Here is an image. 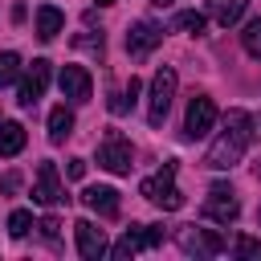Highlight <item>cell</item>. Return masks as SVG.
Listing matches in <instances>:
<instances>
[{"label":"cell","instance_id":"cell-1","mask_svg":"<svg viewBox=\"0 0 261 261\" xmlns=\"http://www.w3.org/2000/svg\"><path fill=\"white\" fill-rule=\"evenodd\" d=\"M253 135H257L253 118H249L245 110H228V126H224V130L216 135V143L208 147L204 167H212V171H228V167H237L241 155H245V147L253 143Z\"/></svg>","mask_w":261,"mask_h":261},{"label":"cell","instance_id":"cell-2","mask_svg":"<svg viewBox=\"0 0 261 261\" xmlns=\"http://www.w3.org/2000/svg\"><path fill=\"white\" fill-rule=\"evenodd\" d=\"M139 196L151 200L159 212H175V208L184 204V192L175 188V159H167L155 175H147V179L139 184Z\"/></svg>","mask_w":261,"mask_h":261},{"label":"cell","instance_id":"cell-3","mask_svg":"<svg viewBox=\"0 0 261 261\" xmlns=\"http://www.w3.org/2000/svg\"><path fill=\"white\" fill-rule=\"evenodd\" d=\"M175 86H179L175 69L171 65H159L155 77H151V98H147V122L151 126H163V118L171 110V98H175Z\"/></svg>","mask_w":261,"mask_h":261},{"label":"cell","instance_id":"cell-4","mask_svg":"<svg viewBox=\"0 0 261 261\" xmlns=\"http://www.w3.org/2000/svg\"><path fill=\"white\" fill-rule=\"evenodd\" d=\"M163 241V228L159 224H130L114 245H110V257L114 261H126V257H135L139 249H155Z\"/></svg>","mask_w":261,"mask_h":261},{"label":"cell","instance_id":"cell-5","mask_svg":"<svg viewBox=\"0 0 261 261\" xmlns=\"http://www.w3.org/2000/svg\"><path fill=\"white\" fill-rule=\"evenodd\" d=\"M135 147H130V139H122L118 130H110L106 139H102V147H98V163L106 167V171H114V175H126L135 163Z\"/></svg>","mask_w":261,"mask_h":261},{"label":"cell","instance_id":"cell-6","mask_svg":"<svg viewBox=\"0 0 261 261\" xmlns=\"http://www.w3.org/2000/svg\"><path fill=\"white\" fill-rule=\"evenodd\" d=\"M175 241H179L184 253H196V257H216V253L228 249L224 237H216L212 228H196V224H184V228L175 232Z\"/></svg>","mask_w":261,"mask_h":261},{"label":"cell","instance_id":"cell-7","mask_svg":"<svg viewBox=\"0 0 261 261\" xmlns=\"http://www.w3.org/2000/svg\"><path fill=\"white\" fill-rule=\"evenodd\" d=\"M204 216L216 220V224H232L241 216V200L232 196L228 184H212L208 188V200H204Z\"/></svg>","mask_w":261,"mask_h":261},{"label":"cell","instance_id":"cell-8","mask_svg":"<svg viewBox=\"0 0 261 261\" xmlns=\"http://www.w3.org/2000/svg\"><path fill=\"white\" fill-rule=\"evenodd\" d=\"M212 126H216V102L204 98V94L192 98V102H188V118H184V135H188V139H204Z\"/></svg>","mask_w":261,"mask_h":261},{"label":"cell","instance_id":"cell-9","mask_svg":"<svg viewBox=\"0 0 261 261\" xmlns=\"http://www.w3.org/2000/svg\"><path fill=\"white\" fill-rule=\"evenodd\" d=\"M45 86H49V61H45V57H37V61L24 69V77H20L16 102H20V106H37V98L45 94Z\"/></svg>","mask_w":261,"mask_h":261},{"label":"cell","instance_id":"cell-10","mask_svg":"<svg viewBox=\"0 0 261 261\" xmlns=\"http://www.w3.org/2000/svg\"><path fill=\"white\" fill-rule=\"evenodd\" d=\"M57 86H61V94L69 102H90V94H94V82H90V69L86 65H61Z\"/></svg>","mask_w":261,"mask_h":261},{"label":"cell","instance_id":"cell-11","mask_svg":"<svg viewBox=\"0 0 261 261\" xmlns=\"http://www.w3.org/2000/svg\"><path fill=\"white\" fill-rule=\"evenodd\" d=\"M159 41H163V29H159L155 20H135V24L126 29V53H130V57H147Z\"/></svg>","mask_w":261,"mask_h":261},{"label":"cell","instance_id":"cell-12","mask_svg":"<svg viewBox=\"0 0 261 261\" xmlns=\"http://www.w3.org/2000/svg\"><path fill=\"white\" fill-rule=\"evenodd\" d=\"M33 200H37V204H45V208L65 204V188H61V179H57V167H53V163H41V167H37Z\"/></svg>","mask_w":261,"mask_h":261},{"label":"cell","instance_id":"cell-13","mask_svg":"<svg viewBox=\"0 0 261 261\" xmlns=\"http://www.w3.org/2000/svg\"><path fill=\"white\" fill-rule=\"evenodd\" d=\"M73 237H77V253H82L86 261H98V257H106V253H110L106 232H102L94 220H77V224H73Z\"/></svg>","mask_w":261,"mask_h":261},{"label":"cell","instance_id":"cell-14","mask_svg":"<svg viewBox=\"0 0 261 261\" xmlns=\"http://www.w3.org/2000/svg\"><path fill=\"white\" fill-rule=\"evenodd\" d=\"M82 200H86V208H90V212H98V216H118V192H114V188H106V184L86 188V192H82Z\"/></svg>","mask_w":261,"mask_h":261},{"label":"cell","instance_id":"cell-15","mask_svg":"<svg viewBox=\"0 0 261 261\" xmlns=\"http://www.w3.org/2000/svg\"><path fill=\"white\" fill-rule=\"evenodd\" d=\"M61 29H65V16H61V8H53V4H41V8H37V37H41V41H53Z\"/></svg>","mask_w":261,"mask_h":261},{"label":"cell","instance_id":"cell-16","mask_svg":"<svg viewBox=\"0 0 261 261\" xmlns=\"http://www.w3.org/2000/svg\"><path fill=\"white\" fill-rule=\"evenodd\" d=\"M73 135V110L69 106H53L49 110V143H65Z\"/></svg>","mask_w":261,"mask_h":261},{"label":"cell","instance_id":"cell-17","mask_svg":"<svg viewBox=\"0 0 261 261\" xmlns=\"http://www.w3.org/2000/svg\"><path fill=\"white\" fill-rule=\"evenodd\" d=\"M20 151H24V126H20V122H4V126H0V155L12 159V155H20Z\"/></svg>","mask_w":261,"mask_h":261},{"label":"cell","instance_id":"cell-18","mask_svg":"<svg viewBox=\"0 0 261 261\" xmlns=\"http://www.w3.org/2000/svg\"><path fill=\"white\" fill-rule=\"evenodd\" d=\"M245 8H249V0H212V8H208V12L228 29V24H237V20H241V12H245Z\"/></svg>","mask_w":261,"mask_h":261},{"label":"cell","instance_id":"cell-19","mask_svg":"<svg viewBox=\"0 0 261 261\" xmlns=\"http://www.w3.org/2000/svg\"><path fill=\"white\" fill-rule=\"evenodd\" d=\"M241 45H245V53H249V57H261V16H253V20L245 24Z\"/></svg>","mask_w":261,"mask_h":261},{"label":"cell","instance_id":"cell-20","mask_svg":"<svg viewBox=\"0 0 261 261\" xmlns=\"http://www.w3.org/2000/svg\"><path fill=\"white\" fill-rule=\"evenodd\" d=\"M139 90H143V86H139V77H130V82L122 86V94H114V98H110V110H114V114H122V110H130V102L139 98Z\"/></svg>","mask_w":261,"mask_h":261},{"label":"cell","instance_id":"cell-21","mask_svg":"<svg viewBox=\"0 0 261 261\" xmlns=\"http://www.w3.org/2000/svg\"><path fill=\"white\" fill-rule=\"evenodd\" d=\"M204 24H208L204 12H179V16H175V29H179V33H192V37H200Z\"/></svg>","mask_w":261,"mask_h":261},{"label":"cell","instance_id":"cell-22","mask_svg":"<svg viewBox=\"0 0 261 261\" xmlns=\"http://www.w3.org/2000/svg\"><path fill=\"white\" fill-rule=\"evenodd\" d=\"M29 228H33V212H29V208H16V212L8 216V232L20 241V237H29Z\"/></svg>","mask_w":261,"mask_h":261},{"label":"cell","instance_id":"cell-23","mask_svg":"<svg viewBox=\"0 0 261 261\" xmlns=\"http://www.w3.org/2000/svg\"><path fill=\"white\" fill-rule=\"evenodd\" d=\"M232 253L245 257V261H261V241H253V237H237V241H232Z\"/></svg>","mask_w":261,"mask_h":261},{"label":"cell","instance_id":"cell-24","mask_svg":"<svg viewBox=\"0 0 261 261\" xmlns=\"http://www.w3.org/2000/svg\"><path fill=\"white\" fill-rule=\"evenodd\" d=\"M16 73H20V57L16 53H0V86H8Z\"/></svg>","mask_w":261,"mask_h":261},{"label":"cell","instance_id":"cell-25","mask_svg":"<svg viewBox=\"0 0 261 261\" xmlns=\"http://www.w3.org/2000/svg\"><path fill=\"white\" fill-rule=\"evenodd\" d=\"M37 228H41V237H45L49 245H57V237H61V224H57V216H45Z\"/></svg>","mask_w":261,"mask_h":261},{"label":"cell","instance_id":"cell-26","mask_svg":"<svg viewBox=\"0 0 261 261\" xmlns=\"http://www.w3.org/2000/svg\"><path fill=\"white\" fill-rule=\"evenodd\" d=\"M65 175H69V179H82V175H86V159H69V163H65Z\"/></svg>","mask_w":261,"mask_h":261},{"label":"cell","instance_id":"cell-27","mask_svg":"<svg viewBox=\"0 0 261 261\" xmlns=\"http://www.w3.org/2000/svg\"><path fill=\"white\" fill-rule=\"evenodd\" d=\"M151 4H159V8H171V4H175V0H151Z\"/></svg>","mask_w":261,"mask_h":261},{"label":"cell","instance_id":"cell-28","mask_svg":"<svg viewBox=\"0 0 261 261\" xmlns=\"http://www.w3.org/2000/svg\"><path fill=\"white\" fill-rule=\"evenodd\" d=\"M257 224H261V208H257Z\"/></svg>","mask_w":261,"mask_h":261},{"label":"cell","instance_id":"cell-29","mask_svg":"<svg viewBox=\"0 0 261 261\" xmlns=\"http://www.w3.org/2000/svg\"><path fill=\"white\" fill-rule=\"evenodd\" d=\"M98 4H114V0H98Z\"/></svg>","mask_w":261,"mask_h":261},{"label":"cell","instance_id":"cell-30","mask_svg":"<svg viewBox=\"0 0 261 261\" xmlns=\"http://www.w3.org/2000/svg\"><path fill=\"white\" fill-rule=\"evenodd\" d=\"M257 175H261V167H257Z\"/></svg>","mask_w":261,"mask_h":261}]
</instances>
